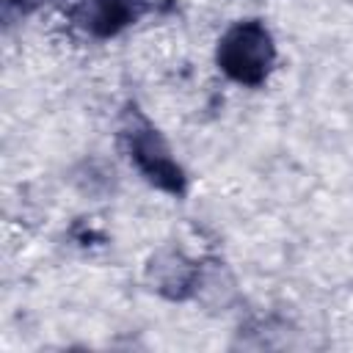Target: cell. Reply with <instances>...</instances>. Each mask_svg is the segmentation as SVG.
Segmentation results:
<instances>
[{
  "instance_id": "6da1fadb",
  "label": "cell",
  "mask_w": 353,
  "mask_h": 353,
  "mask_svg": "<svg viewBox=\"0 0 353 353\" xmlns=\"http://www.w3.org/2000/svg\"><path fill=\"white\" fill-rule=\"evenodd\" d=\"M276 58L273 39L259 19L232 25L218 41V66L243 85L265 83Z\"/></svg>"
},
{
  "instance_id": "7a4b0ae2",
  "label": "cell",
  "mask_w": 353,
  "mask_h": 353,
  "mask_svg": "<svg viewBox=\"0 0 353 353\" xmlns=\"http://www.w3.org/2000/svg\"><path fill=\"white\" fill-rule=\"evenodd\" d=\"M130 160L138 165V171L157 185L165 193H182L185 190V174L179 163L171 157V149L160 138V132L138 113H132L130 127L124 130Z\"/></svg>"
},
{
  "instance_id": "3957f363",
  "label": "cell",
  "mask_w": 353,
  "mask_h": 353,
  "mask_svg": "<svg viewBox=\"0 0 353 353\" xmlns=\"http://www.w3.org/2000/svg\"><path fill=\"white\" fill-rule=\"evenodd\" d=\"M132 17H135V11L127 0H83L80 3V19L97 36L116 33Z\"/></svg>"
}]
</instances>
